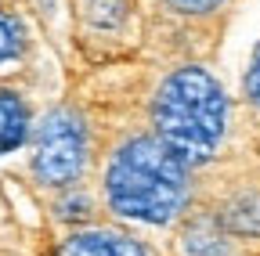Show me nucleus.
<instances>
[{
  "label": "nucleus",
  "instance_id": "nucleus-1",
  "mask_svg": "<svg viewBox=\"0 0 260 256\" xmlns=\"http://www.w3.org/2000/svg\"><path fill=\"white\" fill-rule=\"evenodd\" d=\"M105 195L119 216L167 224L188 202V166L159 137H134L116 148L105 170Z\"/></svg>",
  "mask_w": 260,
  "mask_h": 256
},
{
  "label": "nucleus",
  "instance_id": "nucleus-2",
  "mask_svg": "<svg viewBox=\"0 0 260 256\" xmlns=\"http://www.w3.org/2000/svg\"><path fill=\"white\" fill-rule=\"evenodd\" d=\"M155 130L184 166L210 163L228 130V98L217 76L199 65L170 72L155 94Z\"/></svg>",
  "mask_w": 260,
  "mask_h": 256
},
{
  "label": "nucleus",
  "instance_id": "nucleus-3",
  "mask_svg": "<svg viewBox=\"0 0 260 256\" xmlns=\"http://www.w3.org/2000/svg\"><path fill=\"white\" fill-rule=\"evenodd\" d=\"M87 166V126L73 108H54L32 137V173L40 184L69 188Z\"/></svg>",
  "mask_w": 260,
  "mask_h": 256
},
{
  "label": "nucleus",
  "instance_id": "nucleus-4",
  "mask_svg": "<svg viewBox=\"0 0 260 256\" xmlns=\"http://www.w3.org/2000/svg\"><path fill=\"white\" fill-rule=\"evenodd\" d=\"M58 256H148L145 245L116 231H80L58 245Z\"/></svg>",
  "mask_w": 260,
  "mask_h": 256
},
{
  "label": "nucleus",
  "instance_id": "nucleus-5",
  "mask_svg": "<svg viewBox=\"0 0 260 256\" xmlns=\"http://www.w3.org/2000/svg\"><path fill=\"white\" fill-rule=\"evenodd\" d=\"M181 245L188 256H232V231L220 224L217 213H195L184 224Z\"/></svg>",
  "mask_w": 260,
  "mask_h": 256
},
{
  "label": "nucleus",
  "instance_id": "nucleus-6",
  "mask_svg": "<svg viewBox=\"0 0 260 256\" xmlns=\"http://www.w3.org/2000/svg\"><path fill=\"white\" fill-rule=\"evenodd\" d=\"M217 216L232 231V238H260V188L235 191Z\"/></svg>",
  "mask_w": 260,
  "mask_h": 256
},
{
  "label": "nucleus",
  "instance_id": "nucleus-7",
  "mask_svg": "<svg viewBox=\"0 0 260 256\" xmlns=\"http://www.w3.org/2000/svg\"><path fill=\"white\" fill-rule=\"evenodd\" d=\"M29 137V108L15 90H0V155L15 152Z\"/></svg>",
  "mask_w": 260,
  "mask_h": 256
},
{
  "label": "nucleus",
  "instance_id": "nucleus-8",
  "mask_svg": "<svg viewBox=\"0 0 260 256\" xmlns=\"http://www.w3.org/2000/svg\"><path fill=\"white\" fill-rule=\"evenodd\" d=\"M25 25L15 11L8 8H0V69H8L15 65V61L25 54Z\"/></svg>",
  "mask_w": 260,
  "mask_h": 256
},
{
  "label": "nucleus",
  "instance_id": "nucleus-9",
  "mask_svg": "<svg viewBox=\"0 0 260 256\" xmlns=\"http://www.w3.org/2000/svg\"><path fill=\"white\" fill-rule=\"evenodd\" d=\"M58 216L61 220H69V224H83V220H90V209H94V202H90V195H83V191H65V195L58 199Z\"/></svg>",
  "mask_w": 260,
  "mask_h": 256
},
{
  "label": "nucleus",
  "instance_id": "nucleus-10",
  "mask_svg": "<svg viewBox=\"0 0 260 256\" xmlns=\"http://www.w3.org/2000/svg\"><path fill=\"white\" fill-rule=\"evenodd\" d=\"M87 8H90V22L98 25H116L123 18V0H87Z\"/></svg>",
  "mask_w": 260,
  "mask_h": 256
},
{
  "label": "nucleus",
  "instance_id": "nucleus-11",
  "mask_svg": "<svg viewBox=\"0 0 260 256\" xmlns=\"http://www.w3.org/2000/svg\"><path fill=\"white\" fill-rule=\"evenodd\" d=\"M242 90H246V101L260 108V47H256V51H253V58H249V69H246Z\"/></svg>",
  "mask_w": 260,
  "mask_h": 256
},
{
  "label": "nucleus",
  "instance_id": "nucleus-12",
  "mask_svg": "<svg viewBox=\"0 0 260 256\" xmlns=\"http://www.w3.org/2000/svg\"><path fill=\"white\" fill-rule=\"evenodd\" d=\"M170 4H174L177 11H188V15H203V11H213V8H220L224 0H170Z\"/></svg>",
  "mask_w": 260,
  "mask_h": 256
}]
</instances>
